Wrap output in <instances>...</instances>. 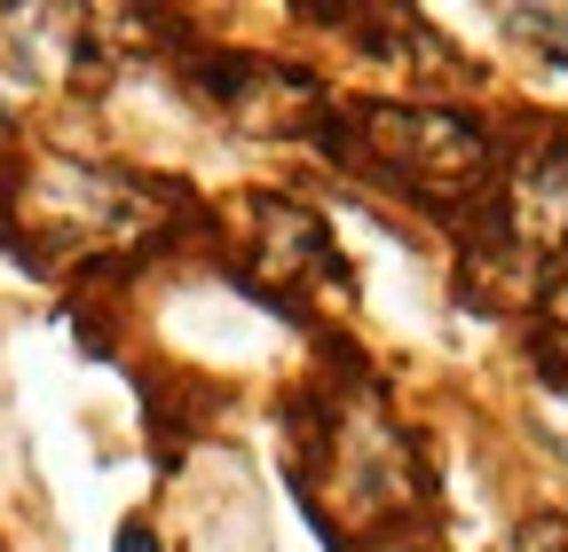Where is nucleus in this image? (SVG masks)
Returning a JSON list of instances; mask_svg holds the SVG:
<instances>
[{"label": "nucleus", "mask_w": 568, "mask_h": 552, "mask_svg": "<svg viewBox=\"0 0 568 552\" xmlns=\"http://www.w3.org/2000/svg\"><path fill=\"white\" fill-rule=\"evenodd\" d=\"M347 166H364L372 182L435 205V214H458L489 190V126L474 111L450 103H355L347 111V143H332Z\"/></svg>", "instance_id": "f257e3e1"}, {"label": "nucleus", "mask_w": 568, "mask_h": 552, "mask_svg": "<svg viewBox=\"0 0 568 552\" xmlns=\"http://www.w3.org/2000/svg\"><path fill=\"white\" fill-rule=\"evenodd\" d=\"M32 229L55 245H159L166 222H182L190 205L166 182H134V174H95V166H40L24 182Z\"/></svg>", "instance_id": "f03ea898"}, {"label": "nucleus", "mask_w": 568, "mask_h": 552, "mask_svg": "<svg viewBox=\"0 0 568 552\" xmlns=\"http://www.w3.org/2000/svg\"><path fill=\"white\" fill-rule=\"evenodd\" d=\"M197 88L222 103L245 134H308L324 119V88L301 63H268V55H213L197 63Z\"/></svg>", "instance_id": "7ed1b4c3"}, {"label": "nucleus", "mask_w": 568, "mask_h": 552, "mask_svg": "<svg viewBox=\"0 0 568 552\" xmlns=\"http://www.w3.org/2000/svg\"><path fill=\"white\" fill-rule=\"evenodd\" d=\"M489 229L514 253H529L537 268L568 260V134L560 126H545L537 151L506 174V190L489 205Z\"/></svg>", "instance_id": "20e7f679"}, {"label": "nucleus", "mask_w": 568, "mask_h": 552, "mask_svg": "<svg viewBox=\"0 0 568 552\" xmlns=\"http://www.w3.org/2000/svg\"><path fill=\"white\" fill-rule=\"evenodd\" d=\"M253 222H261V245H253L261 293H293L301 276L332 268V229H324V214H308L301 197H261Z\"/></svg>", "instance_id": "39448f33"}, {"label": "nucleus", "mask_w": 568, "mask_h": 552, "mask_svg": "<svg viewBox=\"0 0 568 552\" xmlns=\"http://www.w3.org/2000/svg\"><path fill=\"white\" fill-rule=\"evenodd\" d=\"M466 300L474 308H489V316H506V308H529V300H545V268L529 260V253H514L506 237H497L489 222H481V245H466Z\"/></svg>", "instance_id": "423d86ee"}, {"label": "nucleus", "mask_w": 568, "mask_h": 552, "mask_svg": "<svg viewBox=\"0 0 568 552\" xmlns=\"http://www.w3.org/2000/svg\"><path fill=\"white\" fill-rule=\"evenodd\" d=\"M514 552H568V521L560 513H529L521 536H514Z\"/></svg>", "instance_id": "0eeeda50"}, {"label": "nucleus", "mask_w": 568, "mask_h": 552, "mask_svg": "<svg viewBox=\"0 0 568 552\" xmlns=\"http://www.w3.org/2000/svg\"><path fill=\"white\" fill-rule=\"evenodd\" d=\"M111 552H166V544H159V529H151V521L134 513V521H119V544H111Z\"/></svg>", "instance_id": "6e6552de"}]
</instances>
